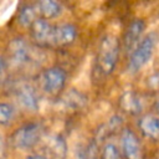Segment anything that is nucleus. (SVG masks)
Here are the masks:
<instances>
[{
	"instance_id": "nucleus-8",
	"label": "nucleus",
	"mask_w": 159,
	"mask_h": 159,
	"mask_svg": "<svg viewBox=\"0 0 159 159\" xmlns=\"http://www.w3.org/2000/svg\"><path fill=\"white\" fill-rule=\"evenodd\" d=\"M9 58L16 66L29 65L32 60L31 48L26 40L22 37H15L9 42Z\"/></svg>"
},
{
	"instance_id": "nucleus-4",
	"label": "nucleus",
	"mask_w": 159,
	"mask_h": 159,
	"mask_svg": "<svg viewBox=\"0 0 159 159\" xmlns=\"http://www.w3.org/2000/svg\"><path fill=\"white\" fill-rule=\"evenodd\" d=\"M155 47V39L153 35H147L143 37V40L138 43L135 50L129 56L128 61V71L130 73L138 72L143 66L148 63V61L152 58L153 52Z\"/></svg>"
},
{
	"instance_id": "nucleus-12",
	"label": "nucleus",
	"mask_w": 159,
	"mask_h": 159,
	"mask_svg": "<svg viewBox=\"0 0 159 159\" xmlns=\"http://www.w3.org/2000/svg\"><path fill=\"white\" fill-rule=\"evenodd\" d=\"M119 107L128 114H138L143 109V99L134 91H127L120 96Z\"/></svg>"
},
{
	"instance_id": "nucleus-16",
	"label": "nucleus",
	"mask_w": 159,
	"mask_h": 159,
	"mask_svg": "<svg viewBox=\"0 0 159 159\" xmlns=\"http://www.w3.org/2000/svg\"><path fill=\"white\" fill-rule=\"evenodd\" d=\"M16 116V109L11 103L1 102L0 103V123L2 125L10 124Z\"/></svg>"
},
{
	"instance_id": "nucleus-7",
	"label": "nucleus",
	"mask_w": 159,
	"mask_h": 159,
	"mask_svg": "<svg viewBox=\"0 0 159 159\" xmlns=\"http://www.w3.org/2000/svg\"><path fill=\"white\" fill-rule=\"evenodd\" d=\"M145 29V22L143 19H133L125 27L124 35H123V48L127 53L132 55V52L135 50L138 43L143 40L142 35Z\"/></svg>"
},
{
	"instance_id": "nucleus-19",
	"label": "nucleus",
	"mask_w": 159,
	"mask_h": 159,
	"mask_svg": "<svg viewBox=\"0 0 159 159\" xmlns=\"http://www.w3.org/2000/svg\"><path fill=\"white\" fill-rule=\"evenodd\" d=\"M154 108H155V112L159 114V96L157 97V99H155V102H154Z\"/></svg>"
},
{
	"instance_id": "nucleus-10",
	"label": "nucleus",
	"mask_w": 159,
	"mask_h": 159,
	"mask_svg": "<svg viewBox=\"0 0 159 159\" xmlns=\"http://www.w3.org/2000/svg\"><path fill=\"white\" fill-rule=\"evenodd\" d=\"M137 127L142 135L150 142L159 143V116L144 114L137 120Z\"/></svg>"
},
{
	"instance_id": "nucleus-13",
	"label": "nucleus",
	"mask_w": 159,
	"mask_h": 159,
	"mask_svg": "<svg viewBox=\"0 0 159 159\" xmlns=\"http://www.w3.org/2000/svg\"><path fill=\"white\" fill-rule=\"evenodd\" d=\"M36 11L43 19H53L57 17L62 12V4L55 0H41L34 2Z\"/></svg>"
},
{
	"instance_id": "nucleus-14",
	"label": "nucleus",
	"mask_w": 159,
	"mask_h": 159,
	"mask_svg": "<svg viewBox=\"0 0 159 159\" xmlns=\"http://www.w3.org/2000/svg\"><path fill=\"white\" fill-rule=\"evenodd\" d=\"M36 7L35 4H29V2H22L16 12V21L20 26L22 27H31V25L35 22L36 17Z\"/></svg>"
},
{
	"instance_id": "nucleus-1",
	"label": "nucleus",
	"mask_w": 159,
	"mask_h": 159,
	"mask_svg": "<svg viewBox=\"0 0 159 159\" xmlns=\"http://www.w3.org/2000/svg\"><path fill=\"white\" fill-rule=\"evenodd\" d=\"M119 51L120 45L116 36L106 35L101 39L96 56V63L99 73L108 76L114 71L118 62Z\"/></svg>"
},
{
	"instance_id": "nucleus-3",
	"label": "nucleus",
	"mask_w": 159,
	"mask_h": 159,
	"mask_svg": "<svg viewBox=\"0 0 159 159\" xmlns=\"http://www.w3.org/2000/svg\"><path fill=\"white\" fill-rule=\"evenodd\" d=\"M67 83V72L57 66L43 70L40 75V87L48 96H58Z\"/></svg>"
},
{
	"instance_id": "nucleus-5",
	"label": "nucleus",
	"mask_w": 159,
	"mask_h": 159,
	"mask_svg": "<svg viewBox=\"0 0 159 159\" xmlns=\"http://www.w3.org/2000/svg\"><path fill=\"white\" fill-rule=\"evenodd\" d=\"M30 37L32 42L42 48L55 45V26L43 17H37L30 27Z\"/></svg>"
},
{
	"instance_id": "nucleus-2",
	"label": "nucleus",
	"mask_w": 159,
	"mask_h": 159,
	"mask_svg": "<svg viewBox=\"0 0 159 159\" xmlns=\"http://www.w3.org/2000/svg\"><path fill=\"white\" fill-rule=\"evenodd\" d=\"M42 125L40 122H27L15 129L10 137L11 145L16 149H32L40 140Z\"/></svg>"
},
{
	"instance_id": "nucleus-18",
	"label": "nucleus",
	"mask_w": 159,
	"mask_h": 159,
	"mask_svg": "<svg viewBox=\"0 0 159 159\" xmlns=\"http://www.w3.org/2000/svg\"><path fill=\"white\" fill-rule=\"evenodd\" d=\"M26 159H47V158L43 157V155H41V154H30Z\"/></svg>"
},
{
	"instance_id": "nucleus-11",
	"label": "nucleus",
	"mask_w": 159,
	"mask_h": 159,
	"mask_svg": "<svg viewBox=\"0 0 159 159\" xmlns=\"http://www.w3.org/2000/svg\"><path fill=\"white\" fill-rule=\"evenodd\" d=\"M78 36V30L76 25L71 22H62L55 26V45L57 46H70Z\"/></svg>"
},
{
	"instance_id": "nucleus-17",
	"label": "nucleus",
	"mask_w": 159,
	"mask_h": 159,
	"mask_svg": "<svg viewBox=\"0 0 159 159\" xmlns=\"http://www.w3.org/2000/svg\"><path fill=\"white\" fill-rule=\"evenodd\" d=\"M97 150L94 143H88L87 145H80L73 155V159H96Z\"/></svg>"
},
{
	"instance_id": "nucleus-9",
	"label": "nucleus",
	"mask_w": 159,
	"mask_h": 159,
	"mask_svg": "<svg viewBox=\"0 0 159 159\" xmlns=\"http://www.w3.org/2000/svg\"><path fill=\"white\" fill-rule=\"evenodd\" d=\"M15 94H16L17 103L24 111H27V112L37 111L40 98L36 89L32 86H30L29 83H22L19 87H16Z\"/></svg>"
},
{
	"instance_id": "nucleus-15",
	"label": "nucleus",
	"mask_w": 159,
	"mask_h": 159,
	"mask_svg": "<svg viewBox=\"0 0 159 159\" xmlns=\"http://www.w3.org/2000/svg\"><path fill=\"white\" fill-rule=\"evenodd\" d=\"M99 159H124L122 150L112 142H107L99 153Z\"/></svg>"
},
{
	"instance_id": "nucleus-6",
	"label": "nucleus",
	"mask_w": 159,
	"mask_h": 159,
	"mask_svg": "<svg viewBox=\"0 0 159 159\" xmlns=\"http://www.w3.org/2000/svg\"><path fill=\"white\" fill-rule=\"evenodd\" d=\"M120 150L124 159H145L144 148L138 135L130 128H123L120 132Z\"/></svg>"
}]
</instances>
